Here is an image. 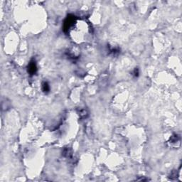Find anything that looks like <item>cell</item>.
I'll list each match as a JSON object with an SVG mask.
<instances>
[{
  "instance_id": "cell-1",
  "label": "cell",
  "mask_w": 182,
  "mask_h": 182,
  "mask_svg": "<svg viewBox=\"0 0 182 182\" xmlns=\"http://www.w3.org/2000/svg\"><path fill=\"white\" fill-rule=\"evenodd\" d=\"M75 17L73 15H68L64 23V31L65 33L68 32L69 29L73 27L74 22L75 21Z\"/></svg>"
},
{
  "instance_id": "cell-2",
  "label": "cell",
  "mask_w": 182,
  "mask_h": 182,
  "mask_svg": "<svg viewBox=\"0 0 182 182\" xmlns=\"http://www.w3.org/2000/svg\"><path fill=\"white\" fill-rule=\"evenodd\" d=\"M37 71L36 63L34 60H31L28 65V73L31 75H34Z\"/></svg>"
},
{
  "instance_id": "cell-3",
  "label": "cell",
  "mask_w": 182,
  "mask_h": 182,
  "mask_svg": "<svg viewBox=\"0 0 182 182\" xmlns=\"http://www.w3.org/2000/svg\"><path fill=\"white\" fill-rule=\"evenodd\" d=\"M179 140H180V138H179V136H178V135L174 134L171 136V138L169 139V143H171V144L177 143V142H179Z\"/></svg>"
},
{
  "instance_id": "cell-4",
  "label": "cell",
  "mask_w": 182,
  "mask_h": 182,
  "mask_svg": "<svg viewBox=\"0 0 182 182\" xmlns=\"http://www.w3.org/2000/svg\"><path fill=\"white\" fill-rule=\"evenodd\" d=\"M42 91L45 93H48L50 91V86L48 82H44L42 83Z\"/></svg>"
},
{
  "instance_id": "cell-5",
  "label": "cell",
  "mask_w": 182,
  "mask_h": 182,
  "mask_svg": "<svg viewBox=\"0 0 182 182\" xmlns=\"http://www.w3.org/2000/svg\"><path fill=\"white\" fill-rule=\"evenodd\" d=\"M63 155L65 157H71L72 156L71 150L69 148H65L63 152Z\"/></svg>"
},
{
  "instance_id": "cell-6",
  "label": "cell",
  "mask_w": 182,
  "mask_h": 182,
  "mask_svg": "<svg viewBox=\"0 0 182 182\" xmlns=\"http://www.w3.org/2000/svg\"><path fill=\"white\" fill-rule=\"evenodd\" d=\"M79 115H80L81 118H86V117H87V115H88V112H87L85 109H82V110H81V111L80 112Z\"/></svg>"
},
{
  "instance_id": "cell-7",
  "label": "cell",
  "mask_w": 182,
  "mask_h": 182,
  "mask_svg": "<svg viewBox=\"0 0 182 182\" xmlns=\"http://www.w3.org/2000/svg\"><path fill=\"white\" fill-rule=\"evenodd\" d=\"M139 69H138L137 68H136L134 70V71H133V75H134L135 77H138V76H139Z\"/></svg>"
}]
</instances>
